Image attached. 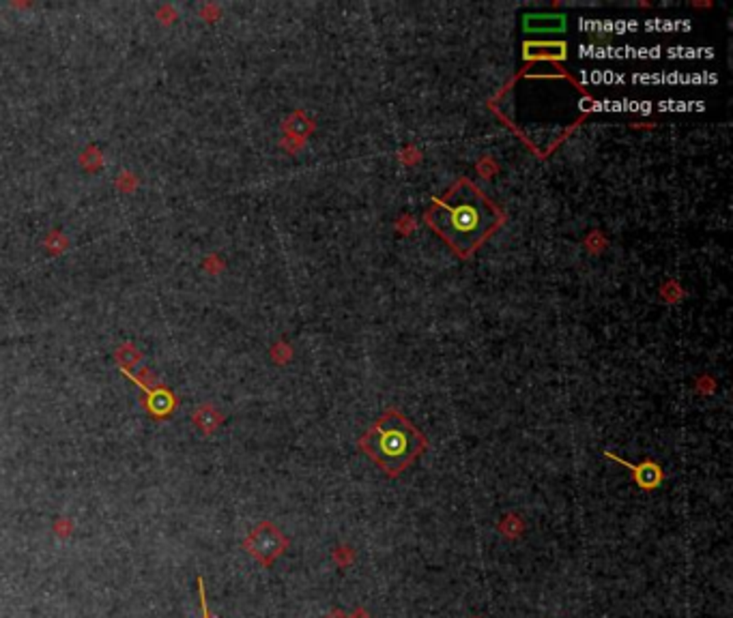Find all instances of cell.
I'll list each match as a JSON object with an SVG mask.
<instances>
[{"label": "cell", "instance_id": "obj_8", "mask_svg": "<svg viewBox=\"0 0 733 618\" xmlns=\"http://www.w3.org/2000/svg\"><path fill=\"white\" fill-rule=\"evenodd\" d=\"M353 558H355V552H353L351 548H346V546H340V548H336V552H334V561H336L340 567H346Z\"/></svg>", "mask_w": 733, "mask_h": 618}, {"label": "cell", "instance_id": "obj_5", "mask_svg": "<svg viewBox=\"0 0 733 618\" xmlns=\"http://www.w3.org/2000/svg\"><path fill=\"white\" fill-rule=\"evenodd\" d=\"M525 58H566V43H525Z\"/></svg>", "mask_w": 733, "mask_h": 618}, {"label": "cell", "instance_id": "obj_2", "mask_svg": "<svg viewBox=\"0 0 733 618\" xmlns=\"http://www.w3.org/2000/svg\"><path fill=\"white\" fill-rule=\"evenodd\" d=\"M426 446V436L396 408L385 410L359 438V449L394 479L411 466Z\"/></svg>", "mask_w": 733, "mask_h": 618}, {"label": "cell", "instance_id": "obj_1", "mask_svg": "<svg viewBox=\"0 0 733 618\" xmlns=\"http://www.w3.org/2000/svg\"><path fill=\"white\" fill-rule=\"evenodd\" d=\"M503 219L499 204L469 179H458L426 210V223L465 260L495 235Z\"/></svg>", "mask_w": 733, "mask_h": 618}, {"label": "cell", "instance_id": "obj_3", "mask_svg": "<svg viewBox=\"0 0 733 618\" xmlns=\"http://www.w3.org/2000/svg\"><path fill=\"white\" fill-rule=\"evenodd\" d=\"M246 548L256 561L269 567L277 556L284 554V550L288 548V539L271 522H263L246 539Z\"/></svg>", "mask_w": 733, "mask_h": 618}, {"label": "cell", "instance_id": "obj_10", "mask_svg": "<svg viewBox=\"0 0 733 618\" xmlns=\"http://www.w3.org/2000/svg\"><path fill=\"white\" fill-rule=\"evenodd\" d=\"M473 618H480V616H473Z\"/></svg>", "mask_w": 733, "mask_h": 618}, {"label": "cell", "instance_id": "obj_7", "mask_svg": "<svg viewBox=\"0 0 733 618\" xmlns=\"http://www.w3.org/2000/svg\"><path fill=\"white\" fill-rule=\"evenodd\" d=\"M529 22H538V26H531V30H540V28L559 30V28H563V18H557V16H529Z\"/></svg>", "mask_w": 733, "mask_h": 618}, {"label": "cell", "instance_id": "obj_6", "mask_svg": "<svg viewBox=\"0 0 733 618\" xmlns=\"http://www.w3.org/2000/svg\"><path fill=\"white\" fill-rule=\"evenodd\" d=\"M499 532H501L503 536H507V539H519V536L523 534V522H521L514 513H512V515H507V517L499 524Z\"/></svg>", "mask_w": 733, "mask_h": 618}, {"label": "cell", "instance_id": "obj_9", "mask_svg": "<svg viewBox=\"0 0 733 618\" xmlns=\"http://www.w3.org/2000/svg\"><path fill=\"white\" fill-rule=\"evenodd\" d=\"M325 618H353V616H348V614L342 612V609H331Z\"/></svg>", "mask_w": 733, "mask_h": 618}, {"label": "cell", "instance_id": "obj_4", "mask_svg": "<svg viewBox=\"0 0 733 618\" xmlns=\"http://www.w3.org/2000/svg\"><path fill=\"white\" fill-rule=\"evenodd\" d=\"M605 455H607L609 459H613V461L622 464L624 468H628V471L634 475V481H636V485H639L641 490H647V492H649V490H656L658 485L663 483V479H665L663 468L658 466L656 461H651V459L641 461V464H630V461L622 459L619 455H615V453H611V451H607Z\"/></svg>", "mask_w": 733, "mask_h": 618}]
</instances>
